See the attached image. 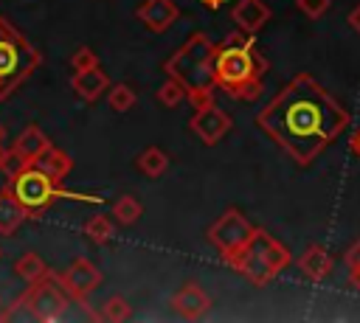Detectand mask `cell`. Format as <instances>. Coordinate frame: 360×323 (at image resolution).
Listing matches in <instances>:
<instances>
[{
	"mask_svg": "<svg viewBox=\"0 0 360 323\" xmlns=\"http://www.w3.org/2000/svg\"><path fill=\"white\" fill-rule=\"evenodd\" d=\"M256 124L298 166H309L352 124V115L309 73H295L259 110Z\"/></svg>",
	"mask_w": 360,
	"mask_h": 323,
	"instance_id": "cell-1",
	"label": "cell"
},
{
	"mask_svg": "<svg viewBox=\"0 0 360 323\" xmlns=\"http://www.w3.org/2000/svg\"><path fill=\"white\" fill-rule=\"evenodd\" d=\"M267 59L250 34H231L214 51V81L236 101H256L262 95Z\"/></svg>",
	"mask_w": 360,
	"mask_h": 323,
	"instance_id": "cell-2",
	"label": "cell"
},
{
	"mask_svg": "<svg viewBox=\"0 0 360 323\" xmlns=\"http://www.w3.org/2000/svg\"><path fill=\"white\" fill-rule=\"evenodd\" d=\"M214 51H217V42L208 34L194 31L163 65L166 76L174 79L183 87V93L191 101V107L214 104V90H217V81H214Z\"/></svg>",
	"mask_w": 360,
	"mask_h": 323,
	"instance_id": "cell-3",
	"label": "cell"
},
{
	"mask_svg": "<svg viewBox=\"0 0 360 323\" xmlns=\"http://www.w3.org/2000/svg\"><path fill=\"white\" fill-rule=\"evenodd\" d=\"M225 261H228V267H233L242 278H248L253 286H264V284H270L292 258H290L287 247H284L278 239H273L267 230L256 228L253 236H250L233 256H228Z\"/></svg>",
	"mask_w": 360,
	"mask_h": 323,
	"instance_id": "cell-4",
	"label": "cell"
},
{
	"mask_svg": "<svg viewBox=\"0 0 360 323\" xmlns=\"http://www.w3.org/2000/svg\"><path fill=\"white\" fill-rule=\"evenodd\" d=\"M39 65H42V53L25 39V34H20L17 25L0 17V101L17 93L20 84Z\"/></svg>",
	"mask_w": 360,
	"mask_h": 323,
	"instance_id": "cell-5",
	"label": "cell"
},
{
	"mask_svg": "<svg viewBox=\"0 0 360 323\" xmlns=\"http://www.w3.org/2000/svg\"><path fill=\"white\" fill-rule=\"evenodd\" d=\"M8 188L11 194L17 197V202L28 211V216H39L53 199L59 197H68V199H82V202H101V197H87V194H73V191H65L62 183H53L51 177H45L39 169H34L31 163L28 166H17L11 171V180H8Z\"/></svg>",
	"mask_w": 360,
	"mask_h": 323,
	"instance_id": "cell-6",
	"label": "cell"
},
{
	"mask_svg": "<svg viewBox=\"0 0 360 323\" xmlns=\"http://www.w3.org/2000/svg\"><path fill=\"white\" fill-rule=\"evenodd\" d=\"M68 303H70V295L65 292V286L59 284L56 272H45L42 278L31 281L28 289L17 298V306L14 309H25L28 317L34 320H42V323H53L59 320L65 312H68ZM11 309V312H14ZM11 312H6L3 317H8Z\"/></svg>",
	"mask_w": 360,
	"mask_h": 323,
	"instance_id": "cell-7",
	"label": "cell"
},
{
	"mask_svg": "<svg viewBox=\"0 0 360 323\" xmlns=\"http://www.w3.org/2000/svg\"><path fill=\"white\" fill-rule=\"evenodd\" d=\"M253 225L248 222V216L236 208H228L211 228H208V242L222 253V258L233 256L250 236H253Z\"/></svg>",
	"mask_w": 360,
	"mask_h": 323,
	"instance_id": "cell-8",
	"label": "cell"
},
{
	"mask_svg": "<svg viewBox=\"0 0 360 323\" xmlns=\"http://www.w3.org/2000/svg\"><path fill=\"white\" fill-rule=\"evenodd\" d=\"M56 278H59V284L65 286V292H68L73 301H79V303H84L87 295L101 284L98 267H96L93 261H87V258H73V261L68 264V270H62Z\"/></svg>",
	"mask_w": 360,
	"mask_h": 323,
	"instance_id": "cell-9",
	"label": "cell"
},
{
	"mask_svg": "<svg viewBox=\"0 0 360 323\" xmlns=\"http://www.w3.org/2000/svg\"><path fill=\"white\" fill-rule=\"evenodd\" d=\"M191 132L205 143L214 146L219 143L228 132H231V115L225 110H219L217 104H205V107H194V115L188 121Z\"/></svg>",
	"mask_w": 360,
	"mask_h": 323,
	"instance_id": "cell-10",
	"label": "cell"
},
{
	"mask_svg": "<svg viewBox=\"0 0 360 323\" xmlns=\"http://www.w3.org/2000/svg\"><path fill=\"white\" fill-rule=\"evenodd\" d=\"M172 306H174V312H177L180 317L197 320V317H202V315L211 309V298H208V292H202L197 284L188 281V284H183V286L174 292Z\"/></svg>",
	"mask_w": 360,
	"mask_h": 323,
	"instance_id": "cell-11",
	"label": "cell"
},
{
	"mask_svg": "<svg viewBox=\"0 0 360 323\" xmlns=\"http://www.w3.org/2000/svg\"><path fill=\"white\" fill-rule=\"evenodd\" d=\"M135 17H138L149 31L160 34V31H166V28L177 20V6H174V0H143V3L138 6Z\"/></svg>",
	"mask_w": 360,
	"mask_h": 323,
	"instance_id": "cell-12",
	"label": "cell"
},
{
	"mask_svg": "<svg viewBox=\"0 0 360 323\" xmlns=\"http://www.w3.org/2000/svg\"><path fill=\"white\" fill-rule=\"evenodd\" d=\"M51 140H48V135L39 129V126H25L20 135H17V140H14V146H11V154H14V160H17V166H28V163H34V157L48 146ZM14 171V169H11Z\"/></svg>",
	"mask_w": 360,
	"mask_h": 323,
	"instance_id": "cell-13",
	"label": "cell"
},
{
	"mask_svg": "<svg viewBox=\"0 0 360 323\" xmlns=\"http://www.w3.org/2000/svg\"><path fill=\"white\" fill-rule=\"evenodd\" d=\"M34 169H39L45 177H51L53 183H62L68 174H70V169H73V160H70V154L68 152H62V149H56L53 143H48L37 157H34V163H31Z\"/></svg>",
	"mask_w": 360,
	"mask_h": 323,
	"instance_id": "cell-14",
	"label": "cell"
},
{
	"mask_svg": "<svg viewBox=\"0 0 360 323\" xmlns=\"http://www.w3.org/2000/svg\"><path fill=\"white\" fill-rule=\"evenodd\" d=\"M70 87H73V93L82 98V101H96L107 87H110V79H107V73L96 65V67H87V70H76L73 73V79H70Z\"/></svg>",
	"mask_w": 360,
	"mask_h": 323,
	"instance_id": "cell-15",
	"label": "cell"
},
{
	"mask_svg": "<svg viewBox=\"0 0 360 323\" xmlns=\"http://www.w3.org/2000/svg\"><path fill=\"white\" fill-rule=\"evenodd\" d=\"M233 22L239 25L242 34H256L267 20H270V8L262 0H239L231 11Z\"/></svg>",
	"mask_w": 360,
	"mask_h": 323,
	"instance_id": "cell-16",
	"label": "cell"
},
{
	"mask_svg": "<svg viewBox=\"0 0 360 323\" xmlns=\"http://www.w3.org/2000/svg\"><path fill=\"white\" fill-rule=\"evenodd\" d=\"M298 267H301V272H304L307 278L321 281V278H326V275L332 272L335 258H332V253H329L326 247H321V244H309V247L298 256Z\"/></svg>",
	"mask_w": 360,
	"mask_h": 323,
	"instance_id": "cell-17",
	"label": "cell"
},
{
	"mask_svg": "<svg viewBox=\"0 0 360 323\" xmlns=\"http://www.w3.org/2000/svg\"><path fill=\"white\" fill-rule=\"evenodd\" d=\"M25 219H28V211L17 202V197H14L11 188L6 185V188L0 191V233H3V236H11Z\"/></svg>",
	"mask_w": 360,
	"mask_h": 323,
	"instance_id": "cell-18",
	"label": "cell"
},
{
	"mask_svg": "<svg viewBox=\"0 0 360 323\" xmlns=\"http://www.w3.org/2000/svg\"><path fill=\"white\" fill-rule=\"evenodd\" d=\"M135 166H138V171L146 174V177H163L166 169H169V154H166L163 149H158V146H146V149L138 154Z\"/></svg>",
	"mask_w": 360,
	"mask_h": 323,
	"instance_id": "cell-19",
	"label": "cell"
},
{
	"mask_svg": "<svg viewBox=\"0 0 360 323\" xmlns=\"http://www.w3.org/2000/svg\"><path fill=\"white\" fill-rule=\"evenodd\" d=\"M14 272H17L25 284H31V281H37V278H42V275L48 272V264H45V258H42L39 253H25V256L17 258Z\"/></svg>",
	"mask_w": 360,
	"mask_h": 323,
	"instance_id": "cell-20",
	"label": "cell"
},
{
	"mask_svg": "<svg viewBox=\"0 0 360 323\" xmlns=\"http://www.w3.org/2000/svg\"><path fill=\"white\" fill-rule=\"evenodd\" d=\"M141 213H143L141 202H138L135 197H129V194L118 197L115 205H112V216H115V222H121V225H135V222L141 219Z\"/></svg>",
	"mask_w": 360,
	"mask_h": 323,
	"instance_id": "cell-21",
	"label": "cell"
},
{
	"mask_svg": "<svg viewBox=\"0 0 360 323\" xmlns=\"http://www.w3.org/2000/svg\"><path fill=\"white\" fill-rule=\"evenodd\" d=\"M84 236H87L90 242H96V244H107V242L115 236V230H112V222H110L104 213H96V216H90V219L84 222Z\"/></svg>",
	"mask_w": 360,
	"mask_h": 323,
	"instance_id": "cell-22",
	"label": "cell"
},
{
	"mask_svg": "<svg viewBox=\"0 0 360 323\" xmlns=\"http://www.w3.org/2000/svg\"><path fill=\"white\" fill-rule=\"evenodd\" d=\"M135 101H138V95H135V90H132L129 84H112V87L107 90V104H110V110H115V112L132 110Z\"/></svg>",
	"mask_w": 360,
	"mask_h": 323,
	"instance_id": "cell-23",
	"label": "cell"
},
{
	"mask_svg": "<svg viewBox=\"0 0 360 323\" xmlns=\"http://www.w3.org/2000/svg\"><path fill=\"white\" fill-rule=\"evenodd\" d=\"M129 315H132V309H129L127 298H121V295H112V298H107V301H104V306H101V312H98L96 317H101V320H110V323H121V320H127Z\"/></svg>",
	"mask_w": 360,
	"mask_h": 323,
	"instance_id": "cell-24",
	"label": "cell"
},
{
	"mask_svg": "<svg viewBox=\"0 0 360 323\" xmlns=\"http://www.w3.org/2000/svg\"><path fill=\"white\" fill-rule=\"evenodd\" d=\"M158 101H160L163 107H177L180 101H186V93H183V87H180L174 79H166V81L158 87Z\"/></svg>",
	"mask_w": 360,
	"mask_h": 323,
	"instance_id": "cell-25",
	"label": "cell"
},
{
	"mask_svg": "<svg viewBox=\"0 0 360 323\" xmlns=\"http://www.w3.org/2000/svg\"><path fill=\"white\" fill-rule=\"evenodd\" d=\"M343 261H346V267H349V281H352V286L360 289V239L346 250Z\"/></svg>",
	"mask_w": 360,
	"mask_h": 323,
	"instance_id": "cell-26",
	"label": "cell"
},
{
	"mask_svg": "<svg viewBox=\"0 0 360 323\" xmlns=\"http://www.w3.org/2000/svg\"><path fill=\"white\" fill-rule=\"evenodd\" d=\"M96 65H98V56H96V51H93V48H87V45L76 48V51H73V56H70V67H73V73H76V70L96 67Z\"/></svg>",
	"mask_w": 360,
	"mask_h": 323,
	"instance_id": "cell-27",
	"label": "cell"
},
{
	"mask_svg": "<svg viewBox=\"0 0 360 323\" xmlns=\"http://www.w3.org/2000/svg\"><path fill=\"white\" fill-rule=\"evenodd\" d=\"M295 6H298V11H301L304 17L318 20V17H323V14L329 11L332 0H295Z\"/></svg>",
	"mask_w": 360,
	"mask_h": 323,
	"instance_id": "cell-28",
	"label": "cell"
},
{
	"mask_svg": "<svg viewBox=\"0 0 360 323\" xmlns=\"http://www.w3.org/2000/svg\"><path fill=\"white\" fill-rule=\"evenodd\" d=\"M349 25H352V28L360 34V3H357V6L349 11Z\"/></svg>",
	"mask_w": 360,
	"mask_h": 323,
	"instance_id": "cell-29",
	"label": "cell"
},
{
	"mask_svg": "<svg viewBox=\"0 0 360 323\" xmlns=\"http://www.w3.org/2000/svg\"><path fill=\"white\" fill-rule=\"evenodd\" d=\"M352 152H354V154L360 157V129H357V132L352 135Z\"/></svg>",
	"mask_w": 360,
	"mask_h": 323,
	"instance_id": "cell-30",
	"label": "cell"
},
{
	"mask_svg": "<svg viewBox=\"0 0 360 323\" xmlns=\"http://www.w3.org/2000/svg\"><path fill=\"white\" fill-rule=\"evenodd\" d=\"M8 166V149L0 143V169H6Z\"/></svg>",
	"mask_w": 360,
	"mask_h": 323,
	"instance_id": "cell-31",
	"label": "cell"
},
{
	"mask_svg": "<svg viewBox=\"0 0 360 323\" xmlns=\"http://www.w3.org/2000/svg\"><path fill=\"white\" fill-rule=\"evenodd\" d=\"M202 6H208V8H219V6H225L228 0H200Z\"/></svg>",
	"mask_w": 360,
	"mask_h": 323,
	"instance_id": "cell-32",
	"label": "cell"
},
{
	"mask_svg": "<svg viewBox=\"0 0 360 323\" xmlns=\"http://www.w3.org/2000/svg\"><path fill=\"white\" fill-rule=\"evenodd\" d=\"M3 138H6V126L0 124V143H3Z\"/></svg>",
	"mask_w": 360,
	"mask_h": 323,
	"instance_id": "cell-33",
	"label": "cell"
}]
</instances>
